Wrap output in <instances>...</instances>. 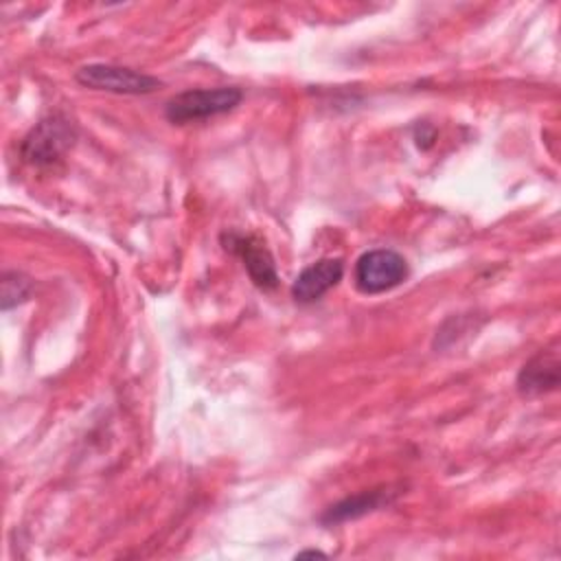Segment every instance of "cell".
Returning a JSON list of instances; mask_svg holds the SVG:
<instances>
[{
    "label": "cell",
    "instance_id": "obj_3",
    "mask_svg": "<svg viewBox=\"0 0 561 561\" xmlns=\"http://www.w3.org/2000/svg\"><path fill=\"white\" fill-rule=\"evenodd\" d=\"M77 83L114 94H149L162 88V81L140 70L114 64H88L75 72Z\"/></svg>",
    "mask_w": 561,
    "mask_h": 561
},
{
    "label": "cell",
    "instance_id": "obj_6",
    "mask_svg": "<svg viewBox=\"0 0 561 561\" xmlns=\"http://www.w3.org/2000/svg\"><path fill=\"white\" fill-rule=\"evenodd\" d=\"M559 353L557 348H541L533 355L517 375V390L524 397H539L559 386Z\"/></svg>",
    "mask_w": 561,
    "mask_h": 561
},
{
    "label": "cell",
    "instance_id": "obj_2",
    "mask_svg": "<svg viewBox=\"0 0 561 561\" xmlns=\"http://www.w3.org/2000/svg\"><path fill=\"white\" fill-rule=\"evenodd\" d=\"M408 261L388 248L364 252L355 263V287L362 294H383L408 278Z\"/></svg>",
    "mask_w": 561,
    "mask_h": 561
},
{
    "label": "cell",
    "instance_id": "obj_8",
    "mask_svg": "<svg viewBox=\"0 0 561 561\" xmlns=\"http://www.w3.org/2000/svg\"><path fill=\"white\" fill-rule=\"evenodd\" d=\"M392 491L388 489H373V491H362L357 495L344 497L342 502L333 504L331 508H327V513L320 517L322 524H342L348 519H357L366 513H373L377 508H381L383 504L392 502Z\"/></svg>",
    "mask_w": 561,
    "mask_h": 561
},
{
    "label": "cell",
    "instance_id": "obj_5",
    "mask_svg": "<svg viewBox=\"0 0 561 561\" xmlns=\"http://www.w3.org/2000/svg\"><path fill=\"white\" fill-rule=\"evenodd\" d=\"M224 241H226V250L241 256V261L248 270V276L252 278V283L256 287L274 289L278 285L274 256L270 254V250L256 237L230 232V234L224 237Z\"/></svg>",
    "mask_w": 561,
    "mask_h": 561
},
{
    "label": "cell",
    "instance_id": "obj_1",
    "mask_svg": "<svg viewBox=\"0 0 561 561\" xmlns=\"http://www.w3.org/2000/svg\"><path fill=\"white\" fill-rule=\"evenodd\" d=\"M241 99H243V92L234 85L184 90L167 103L164 116L173 125L206 121L234 110L241 103Z\"/></svg>",
    "mask_w": 561,
    "mask_h": 561
},
{
    "label": "cell",
    "instance_id": "obj_10",
    "mask_svg": "<svg viewBox=\"0 0 561 561\" xmlns=\"http://www.w3.org/2000/svg\"><path fill=\"white\" fill-rule=\"evenodd\" d=\"M298 559H302V557H327L324 552H320V550H302V552H298L296 554Z\"/></svg>",
    "mask_w": 561,
    "mask_h": 561
},
{
    "label": "cell",
    "instance_id": "obj_9",
    "mask_svg": "<svg viewBox=\"0 0 561 561\" xmlns=\"http://www.w3.org/2000/svg\"><path fill=\"white\" fill-rule=\"evenodd\" d=\"M31 294V280L20 272H7L2 276V309H11L13 305L26 300Z\"/></svg>",
    "mask_w": 561,
    "mask_h": 561
},
{
    "label": "cell",
    "instance_id": "obj_4",
    "mask_svg": "<svg viewBox=\"0 0 561 561\" xmlns=\"http://www.w3.org/2000/svg\"><path fill=\"white\" fill-rule=\"evenodd\" d=\"M75 140V127L68 118L53 114L39 121L22 140V158L33 167H48L57 162Z\"/></svg>",
    "mask_w": 561,
    "mask_h": 561
},
{
    "label": "cell",
    "instance_id": "obj_7",
    "mask_svg": "<svg viewBox=\"0 0 561 561\" xmlns=\"http://www.w3.org/2000/svg\"><path fill=\"white\" fill-rule=\"evenodd\" d=\"M344 274V263L342 259H320L311 265H307L298 278L291 285V296L298 302H316L322 298L331 287L340 283Z\"/></svg>",
    "mask_w": 561,
    "mask_h": 561
}]
</instances>
